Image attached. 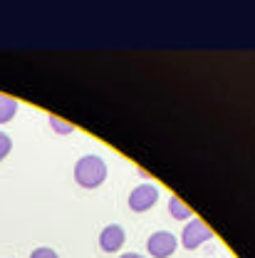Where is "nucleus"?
I'll return each mask as SVG.
<instances>
[{
  "mask_svg": "<svg viewBox=\"0 0 255 258\" xmlns=\"http://www.w3.org/2000/svg\"><path fill=\"white\" fill-rule=\"evenodd\" d=\"M107 179V164L97 154H87L74 164V181L82 189H97Z\"/></svg>",
  "mask_w": 255,
  "mask_h": 258,
  "instance_id": "nucleus-1",
  "label": "nucleus"
},
{
  "mask_svg": "<svg viewBox=\"0 0 255 258\" xmlns=\"http://www.w3.org/2000/svg\"><path fill=\"white\" fill-rule=\"evenodd\" d=\"M211 238H213L211 228L203 224L201 219H189V224L184 226V231H181V246L189 248V251H196L198 246H203Z\"/></svg>",
  "mask_w": 255,
  "mask_h": 258,
  "instance_id": "nucleus-2",
  "label": "nucleus"
},
{
  "mask_svg": "<svg viewBox=\"0 0 255 258\" xmlns=\"http://www.w3.org/2000/svg\"><path fill=\"white\" fill-rule=\"evenodd\" d=\"M156 201H159V186H154V184H139L129 194V209L136 214L149 211L151 206H156Z\"/></svg>",
  "mask_w": 255,
  "mask_h": 258,
  "instance_id": "nucleus-3",
  "label": "nucleus"
},
{
  "mask_svg": "<svg viewBox=\"0 0 255 258\" xmlns=\"http://www.w3.org/2000/svg\"><path fill=\"white\" fill-rule=\"evenodd\" d=\"M176 248H179V241H176V236H174L171 231H156V233H151L149 241H146V251L154 258L174 256Z\"/></svg>",
  "mask_w": 255,
  "mask_h": 258,
  "instance_id": "nucleus-4",
  "label": "nucleus"
},
{
  "mask_svg": "<svg viewBox=\"0 0 255 258\" xmlns=\"http://www.w3.org/2000/svg\"><path fill=\"white\" fill-rule=\"evenodd\" d=\"M124 241H127V233H124V228L119 224L104 226L102 233H99V248L104 253H117L124 246Z\"/></svg>",
  "mask_w": 255,
  "mask_h": 258,
  "instance_id": "nucleus-5",
  "label": "nucleus"
},
{
  "mask_svg": "<svg viewBox=\"0 0 255 258\" xmlns=\"http://www.w3.org/2000/svg\"><path fill=\"white\" fill-rule=\"evenodd\" d=\"M168 214H171V219H176V221H189V219H193L191 209H189L179 196H171V199H168Z\"/></svg>",
  "mask_w": 255,
  "mask_h": 258,
  "instance_id": "nucleus-6",
  "label": "nucleus"
},
{
  "mask_svg": "<svg viewBox=\"0 0 255 258\" xmlns=\"http://www.w3.org/2000/svg\"><path fill=\"white\" fill-rule=\"evenodd\" d=\"M15 114H18V102L10 99V97L0 95V124H8Z\"/></svg>",
  "mask_w": 255,
  "mask_h": 258,
  "instance_id": "nucleus-7",
  "label": "nucleus"
},
{
  "mask_svg": "<svg viewBox=\"0 0 255 258\" xmlns=\"http://www.w3.org/2000/svg\"><path fill=\"white\" fill-rule=\"evenodd\" d=\"M50 127L55 129V132H60V134H72V124H67L62 119H57V117H50Z\"/></svg>",
  "mask_w": 255,
  "mask_h": 258,
  "instance_id": "nucleus-8",
  "label": "nucleus"
},
{
  "mask_svg": "<svg viewBox=\"0 0 255 258\" xmlns=\"http://www.w3.org/2000/svg\"><path fill=\"white\" fill-rule=\"evenodd\" d=\"M10 149H13V142H10V137H8L5 132H0V161L10 154Z\"/></svg>",
  "mask_w": 255,
  "mask_h": 258,
  "instance_id": "nucleus-9",
  "label": "nucleus"
},
{
  "mask_svg": "<svg viewBox=\"0 0 255 258\" xmlns=\"http://www.w3.org/2000/svg\"><path fill=\"white\" fill-rule=\"evenodd\" d=\"M30 258H60L52 248H47V246H40V248H35L30 253Z\"/></svg>",
  "mask_w": 255,
  "mask_h": 258,
  "instance_id": "nucleus-10",
  "label": "nucleus"
},
{
  "mask_svg": "<svg viewBox=\"0 0 255 258\" xmlns=\"http://www.w3.org/2000/svg\"><path fill=\"white\" fill-rule=\"evenodd\" d=\"M119 258H144V256H139V253H124V256H119Z\"/></svg>",
  "mask_w": 255,
  "mask_h": 258,
  "instance_id": "nucleus-11",
  "label": "nucleus"
}]
</instances>
